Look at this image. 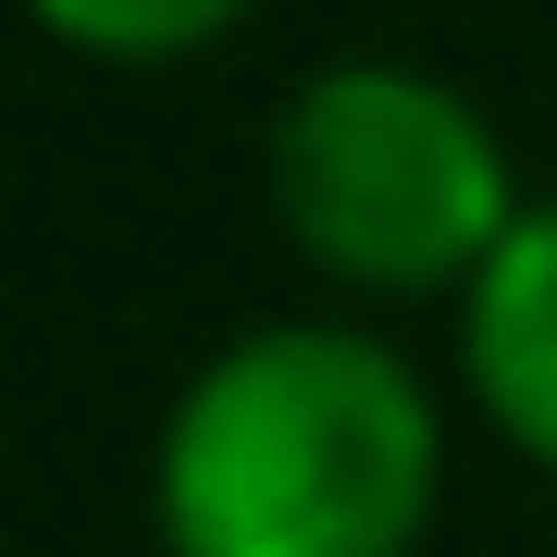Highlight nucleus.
Wrapping results in <instances>:
<instances>
[{
    "label": "nucleus",
    "mask_w": 557,
    "mask_h": 557,
    "mask_svg": "<svg viewBox=\"0 0 557 557\" xmlns=\"http://www.w3.org/2000/svg\"><path fill=\"white\" fill-rule=\"evenodd\" d=\"M520 211L508 137L421 62H322L273 124V223L347 298H471Z\"/></svg>",
    "instance_id": "2"
},
{
    "label": "nucleus",
    "mask_w": 557,
    "mask_h": 557,
    "mask_svg": "<svg viewBox=\"0 0 557 557\" xmlns=\"http://www.w3.org/2000/svg\"><path fill=\"white\" fill-rule=\"evenodd\" d=\"M25 13L87 62H186V50L236 38L248 0H25Z\"/></svg>",
    "instance_id": "4"
},
{
    "label": "nucleus",
    "mask_w": 557,
    "mask_h": 557,
    "mask_svg": "<svg viewBox=\"0 0 557 557\" xmlns=\"http://www.w3.org/2000/svg\"><path fill=\"white\" fill-rule=\"evenodd\" d=\"M458 372H471L483 421L557 471V199L520 211V236L483 260V285L458 298Z\"/></svg>",
    "instance_id": "3"
},
{
    "label": "nucleus",
    "mask_w": 557,
    "mask_h": 557,
    "mask_svg": "<svg viewBox=\"0 0 557 557\" xmlns=\"http://www.w3.org/2000/svg\"><path fill=\"white\" fill-rule=\"evenodd\" d=\"M446 496L434 384L359 322H260L149 446L161 557H409Z\"/></svg>",
    "instance_id": "1"
}]
</instances>
